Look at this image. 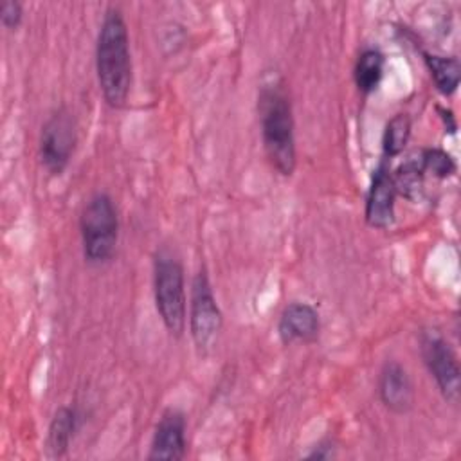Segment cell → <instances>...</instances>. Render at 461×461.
<instances>
[{"instance_id":"1","label":"cell","mask_w":461,"mask_h":461,"mask_svg":"<svg viewBox=\"0 0 461 461\" xmlns=\"http://www.w3.org/2000/svg\"><path fill=\"white\" fill-rule=\"evenodd\" d=\"M95 70L108 106L122 108L131 88V56L128 27L121 9L108 7L95 43Z\"/></svg>"},{"instance_id":"2","label":"cell","mask_w":461,"mask_h":461,"mask_svg":"<svg viewBox=\"0 0 461 461\" xmlns=\"http://www.w3.org/2000/svg\"><path fill=\"white\" fill-rule=\"evenodd\" d=\"M258 113L268 162L279 175L290 176L295 169V137L292 104L283 81H272L261 86Z\"/></svg>"},{"instance_id":"3","label":"cell","mask_w":461,"mask_h":461,"mask_svg":"<svg viewBox=\"0 0 461 461\" xmlns=\"http://www.w3.org/2000/svg\"><path fill=\"white\" fill-rule=\"evenodd\" d=\"M79 230L86 263L103 265L112 259L119 238V218L106 193H95L86 200L79 216Z\"/></svg>"},{"instance_id":"4","label":"cell","mask_w":461,"mask_h":461,"mask_svg":"<svg viewBox=\"0 0 461 461\" xmlns=\"http://www.w3.org/2000/svg\"><path fill=\"white\" fill-rule=\"evenodd\" d=\"M153 294L157 312L166 330L180 337L185 330L187 304L184 286V268L167 250H160L153 261Z\"/></svg>"},{"instance_id":"5","label":"cell","mask_w":461,"mask_h":461,"mask_svg":"<svg viewBox=\"0 0 461 461\" xmlns=\"http://www.w3.org/2000/svg\"><path fill=\"white\" fill-rule=\"evenodd\" d=\"M223 326V315L216 303L211 281L205 270H200L191 285L189 303V331L200 351H209L218 340Z\"/></svg>"},{"instance_id":"6","label":"cell","mask_w":461,"mask_h":461,"mask_svg":"<svg viewBox=\"0 0 461 461\" xmlns=\"http://www.w3.org/2000/svg\"><path fill=\"white\" fill-rule=\"evenodd\" d=\"M77 140V124L67 108H58L41 126L40 158L50 175H61L68 166Z\"/></svg>"},{"instance_id":"7","label":"cell","mask_w":461,"mask_h":461,"mask_svg":"<svg viewBox=\"0 0 461 461\" xmlns=\"http://www.w3.org/2000/svg\"><path fill=\"white\" fill-rule=\"evenodd\" d=\"M420 351L423 364L434 376L445 400L457 403L461 389V373L454 349L447 339L434 328L423 330L420 335Z\"/></svg>"},{"instance_id":"8","label":"cell","mask_w":461,"mask_h":461,"mask_svg":"<svg viewBox=\"0 0 461 461\" xmlns=\"http://www.w3.org/2000/svg\"><path fill=\"white\" fill-rule=\"evenodd\" d=\"M185 456V416L178 409H167L153 432L149 459H182Z\"/></svg>"},{"instance_id":"9","label":"cell","mask_w":461,"mask_h":461,"mask_svg":"<svg viewBox=\"0 0 461 461\" xmlns=\"http://www.w3.org/2000/svg\"><path fill=\"white\" fill-rule=\"evenodd\" d=\"M396 189L385 166H380L371 180L366 198V221L373 229H387L394 221Z\"/></svg>"},{"instance_id":"10","label":"cell","mask_w":461,"mask_h":461,"mask_svg":"<svg viewBox=\"0 0 461 461\" xmlns=\"http://www.w3.org/2000/svg\"><path fill=\"white\" fill-rule=\"evenodd\" d=\"M378 394L382 403L398 414L407 412L414 403V387L407 369L396 362H385L378 376Z\"/></svg>"},{"instance_id":"11","label":"cell","mask_w":461,"mask_h":461,"mask_svg":"<svg viewBox=\"0 0 461 461\" xmlns=\"http://www.w3.org/2000/svg\"><path fill=\"white\" fill-rule=\"evenodd\" d=\"M321 321L317 310L308 303H290L281 312L277 322V333L283 344L312 342L317 339Z\"/></svg>"},{"instance_id":"12","label":"cell","mask_w":461,"mask_h":461,"mask_svg":"<svg viewBox=\"0 0 461 461\" xmlns=\"http://www.w3.org/2000/svg\"><path fill=\"white\" fill-rule=\"evenodd\" d=\"M76 430V411L72 407H59L50 423L47 432V450L52 457H61L67 454L70 441Z\"/></svg>"},{"instance_id":"13","label":"cell","mask_w":461,"mask_h":461,"mask_svg":"<svg viewBox=\"0 0 461 461\" xmlns=\"http://www.w3.org/2000/svg\"><path fill=\"white\" fill-rule=\"evenodd\" d=\"M384 65H385V59L378 49H366L360 52L353 70V77L358 92L371 94L378 88L384 76Z\"/></svg>"},{"instance_id":"14","label":"cell","mask_w":461,"mask_h":461,"mask_svg":"<svg viewBox=\"0 0 461 461\" xmlns=\"http://www.w3.org/2000/svg\"><path fill=\"white\" fill-rule=\"evenodd\" d=\"M425 65L436 83V88L443 95H452L457 90L461 79V65L454 56L425 54Z\"/></svg>"},{"instance_id":"15","label":"cell","mask_w":461,"mask_h":461,"mask_svg":"<svg viewBox=\"0 0 461 461\" xmlns=\"http://www.w3.org/2000/svg\"><path fill=\"white\" fill-rule=\"evenodd\" d=\"M411 137V117L407 113H396L384 130V153L385 157H396L403 151Z\"/></svg>"},{"instance_id":"16","label":"cell","mask_w":461,"mask_h":461,"mask_svg":"<svg viewBox=\"0 0 461 461\" xmlns=\"http://www.w3.org/2000/svg\"><path fill=\"white\" fill-rule=\"evenodd\" d=\"M423 169L420 160H407L402 164L393 176V184L396 193L407 196L409 200H414L420 196L423 189Z\"/></svg>"},{"instance_id":"17","label":"cell","mask_w":461,"mask_h":461,"mask_svg":"<svg viewBox=\"0 0 461 461\" xmlns=\"http://www.w3.org/2000/svg\"><path fill=\"white\" fill-rule=\"evenodd\" d=\"M420 164L423 171L432 173L438 178H447L456 171V162L441 148H427L421 151Z\"/></svg>"},{"instance_id":"18","label":"cell","mask_w":461,"mask_h":461,"mask_svg":"<svg viewBox=\"0 0 461 461\" xmlns=\"http://www.w3.org/2000/svg\"><path fill=\"white\" fill-rule=\"evenodd\" d=\"M23 5L18 0H2L0 4V22L5 29L13 31L22 23Z\"/></svg>"},{"instance_id":"19","label":"cell","mask_w":461,"mask_h":461,"mask_svg":"<svg viewBox=\"0 0 461 461\" xmlns=\"http://www.w3.org/2000/svg\"><path fill=\"white\" fill-rule=\"evenodd\" d=\"M333 456V445L328 441V443H319L317 447H315V450L313 452H310L308 454V457H317V459H328V457H331Z\"/></svg>"}]
</instances>
